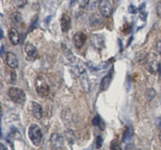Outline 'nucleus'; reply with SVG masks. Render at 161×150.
<instances>
[{"label": "nucleus", "mask_w": 161, "mask_h": 150, "mask_svg": "<svg viewBox=\"0 0 161 150\" xmlns=\"http://www.w3.org/2000/svg\"><path fill=\"white\" fill-rule=\"evenodd\" d=\"M35 87L37 94L42 98H45L50 94V88L49 84L43 76L39 75L35 79Z\"/></svg>", "instance_id": "1"}, {"label": "nucleus", "mask_w": 161, "mask_h": 150, "mask_svg": "<svg viewBox=\"0 0 161 150\" xmlns=\"http://www.w3.org/2000/svg\"><path fill=\"white\" fill-rule=\"evenodd\" d=\"M145 63L146 64V66L148 70L153 74H155L158 72L160 67V63L159 60L158 55L154 53H149V54L145 56Z\"/></svg>", "instance_id": "2"}, {"label": "nucleus", "mask_w": 161, "mask_h": 150, "mask_svg": "<svg viewBox=\"0 0 161 150\" xmlns=\"http://www.w3.org/2000/svg\"><path fill=\"white\" fill-rule=\"evenodd\" d=\"M29 136L30 140L32 141L34 145L39 146L41 144L42 138H43V134L40 127L38 125L32 124L29 129Z\"/></svg>", "instance_id": "3"}, {"label": "nucleus", "mask_w": 161, "mask_h": 150, "mask_svg": "<svg viewBox=\"0 0 161 150\" xmlns=\"http://www.w3.org/2000/svg\"><path fill=\"white\" fill-rule=\"evenodd\" d=\"M8 95L12 101L17 104H22L25 101L26 94L23 90L17 87H10L8 90Z\"/></svg>", "instance_id": "4"}, {"label": "nucleus", "mask_w": 161, "mask_h": 150, "mask_svg": "<svg viewBox=\"0 0 161 150\" xmlns=\"http://www.w3.org/2000/svg\"><path fill=\"white\" fill-rule=\"evenodd\" d=\"M99 10L101 14L105 18H109L113 12V6L110 0H101L99 3Z\"/></svg>", "instance_id": "5"}, {"label": "nucleus", "mask_w": 161, "mask_h": 150, "mask_svg": "<svg viewBox=\"0 0 161 150\" xmlns=\"http://www.w3.org/2000/svg\"><path fill=\"white\" fill-rule=\"evenodd\" d=\"M50 145L53 150H61L64 147V138L59 134H52L50 139Z\"/></svg>", "instance_id": "6"}, {"label": "nucleus", "mask_w": 161, "mask_h": 150, "mask_svg": "<svg viewBox=\"0 0 161 150\" xmlns=\"http://www.w3.org/2000/svg\"><path fill=\"white\" fill-rule=\"evenodd\" d=\"M86 39H87V37H86V35L84 34V32H79L74 35L73 42H74L75 46L79 49V48H82L84 46V45L86 43Z\"/></svg>", "instance_id": "7"}, {"label": "nucleus", "mask_w": 161, "mask_h": 150, "mask_svg": "<svg viewBox=\"0 0 161 150\" xmlns=\"http://www.w3.org/2000/svg\"><path fill=\"white\" fill-rule=\"evenodd\" d=\"M102 15L99 13L95 12L94 14L90 15L89 19V22L90 26L91 27H98L101 25L102 22H103V18H102Z\"/></svg>", "instance_id": "8"}, {"label": "nucleus", "mask_w": 161, "mask_h": 150, "mask_svg": "<svg viewBox=\"0 0 161 150\" xmlns=\"http://www.w3.org/2000/svg\"><path fill=\"white\" fill-rule=\"evenodd\" d=\"M6 61L7 65L13 69H17L18 67V61L16 55L12 52H8L6 54Z\"/></svg>", "instance_id": "9"}, {"label": "nucleus", "mask_w": 161, "mask_h": 150, "mask_svg": "<svg viewBox=\"0 0 161 150\" xmlns=\"http://www.w3.org/2000/svg\"><path fill=\"white\" fill-rule=\"evenodd\" d=\"M9 39L13 45H17L20 43V34L17 32V30L14 28H12L8 32Z\"/></svg>", "instance_id": "10"}, {"label": "nucleus", "mask_w": 161, "mask_h": 150, "mask_svg": "<svg viewBox=\"0 0 161 150\" xmlns=\"http://www.w3.org/2000/svg\"><path fill=\"white\" fill-rule=\"evenodd\" d=\"M24 51L28 55V58H31V60H35L37 58L38 52L36 48L32 43H27L24 46Z\"/></svg>", "instance_id": "11"}, {"label": "nucleus", "mask_w": 161, "mask_h": 150, "mask_svg": "<svg viewBox=\"0 0 161 150\" xmlns=\"http://www.w3.org/2000/svg\"><path fill=\"white\" fill-rule=\"evenodd\" d=\"M71 24H72V20L71 18L69 15L63 14L60 19V28H61V31L63 32H67L69 31L70 28H71Z\"/></svg>", "instance_id": "12"}, {"label": "nucleus", "mask_w": 161, "mask_h": 150, "mask_svg": "<svg viewBox=\"0 0 161 150\" xmlns=\"http://www.w3.org/2000/svg\"><path fill=\"white\" fill-rule=\"evenodd\" d=\"M32 115L37 119H40L43 116V109L40 105L36 102H32Z\"/></svg>", "instance_id": "13"}, {"label": "nucleus", "mask_w": 161, "mask_h": 150, "mask_svg": "<svg viewBox=\"0 0 161 150\" xmlns=\"http://www.w3.org/2000/svg\"><path fill=\"white\" fill-rule=\"evenodd\" d=\"M10 23L14 25H18L22 20V16L19 12H14L10 16Z\"/></svg>", "instance_id": "14"}, {"label": "nucleus", "mask_w": 161, "mask_h": 150, "mask_svg": "<svg viewBox=\"0 0 161 150\" xmlns=\"http://www.w3.org/2000/svg\"><path fill=\"white\" fill-rule=\"evenodd\" d=\"M61 48H62V51H63L65 56L68 58V60L70 61L71 62H73L75 61V57L72 53V51L70 50V49L68 48V46L65 44H61Z\"/></svg>", "instance_id": "15"}, {"label": "nucleus", "mask_w": 161, "mask_h": 150, "mask_svg": "<svg viewBox=\"0 0 161 150\" xmlns=\"http://www.w3.org/2000/svg\"><path fill=\"white\" fill-rule=\"evenodd\" d=\"M111 81H112V75L110 73L109 75H107V76L102 79V80L101 82V85H100L101 90H105L108 89V87H109L110 83H111Z\"/></svg>", "instance_id": "16"}, {"label": "nucleus", "mask_w": 161, "mask_h": 150, "mask_svg": "<svg viewBox=\"0 0 161 150\" xmlns=\"http://www.w3.org/2000/svg\"><path fill=\"white\" fill-rule=\"evenodd\" d=\"M133 136V130L130 127H127L126 130L124 131V136H123V141L124 143H128L130 140L132 139Z\"/></svg>", "instance_id": "17"}, {"label": "nucleus", "mask_w": 161, "mask_h": 150, "mask_svg": "<svg viewBox=\"0 0 161 150\" xmlns=\"http://www.w3.org/2000/svg\"><path fill=\"white\" fill-rule=\"evenodd\" d=\"M65 138H66L68 142H69L71 145H72L74 143L75 139V136L74 132H73L72 130H66L65 133Z\"/></svg>", "instance_id": "18"}, {"label": "nucleus", "mask_w": 161, "mask_h": 150, "mask_svg": "<svg viewBox=\"0 0 161 150\" xmlns=\"http://www.w3.org/2000/svg\"><path fill=\"white\" fill-rule=\"evenodd\" d=\"M156 93L155 90L153 88H149L145 92V98H146L147 101H152L156 97Z\"/></svg>", "instance_id": "19"}, {"label": "nucleus", "mask_w": 161, "mask_h": 150, "mask_svg": "<svg viewBox=\"0 0 161 150\" xmlns=\"http://www.w3.org/2000/svg\"><path fill=\"white\" fill-rule=\"evenodd\" d=\"M13 2L17 8H23L24 6L27 5L28 0H13Z\"/></svg>", "instance_id": "20"}, {"label": "nucleus", "mask_w": 161, "mask_h": 150, "mask_svg": "<svg viewBox=\"0 0 161 150\" xmlns=\"http://www.w3.org/2000/svg\"><path fill=\"white\" fill-rule=\"evenodd\" d=\"M110 149L111 150H122L120 145L119 144V142L116 140L112 141L111 143V146H110Z\"/></svg>", "instance_id": "21"}, {"label": "nucleus", "mask_w": 161, "mask_h": 150, "mask_svg": "<svg viewBox=\"0 0 161 150\" xmlns=\"http://www.w3.org/2000/svg\"><path fill=\"white\" fill-rule=\"evenodd\" d=\"M102 144H103V139H102L101 136H98L97 138H96V148L98 149H101V146H102Z\"/></svg>", "instance_id": "22"}, {"label": "nucleus", "mask_w": 161, "mask_h": 150, "mask_svg": "<svg viewBox=\"0 0 161 150\" xmlns=\"http://www.w3.org/2000/svg\"><path fill=\"white\" fill-rule=\"evenodd\" d=\"M101 123V119L99 118V116H95L94 118L92 119V124L95 127H98L100 125Z\"/></svg>", "instance_id": "23"}, {"label": "nucleus", "mask_w": 161, "mask_h": 150, "mask_svg": "<svg viewBox=\"0 0 161 150\" xmlns=\"http://www.w3.org/2000/svg\"><path fill=\"white\" fill-rule=\"evenodd\" d=\"M156 10V14H157V16H158L159 18H161V2H159V3H157Z\"/></svg>", "instance_id": "24"}, {"label": "nucleus", "mask_w": 161, "mask_h": 150, "mask_svg": "<svg viewBox=\"0 0 161 150\" xmlns=\"http://www.w3.org/2000/svg\"><path fill=\"white\" fill-rule=\"evenodd\" d=\"M156 50L157 51V53L161 54V40H159L156 42Z\"/></svg>", "instance_id": "25"}, {"label": "nucleus", "mask_w": 161, "mask_h": 150, "mask_svg": "<svg viewBox=\"0 0 161 150\" xmlns=\"http://www.w3.org/2000/svg\"><path fill=\"white\" fill-rule=\"evenodd\" d=\"M155 124H156V126L157 127V128H158V129H160V131H161V118H160V117L156 118Z\"/></svg>", "instance_id": "26"}, {"label": "nucleus", "mask_w": 161, "mask_h": 150, "mask_svg": "<svg viewBox=\"0 0 161 150\" xmlns=\"http://www.w3.org/2000/svg\"><path fill=\"white\" fill-rule=\"evenodd\" d=\"M128 10L130 14H136L137 13V8L134 5H130L128 8Z\"/></svg>", "instance_id": "27"}, {"label": "nucleus", "mask_w": 161, "mask_h": 150, "mask_svg": "<svg viewBox=\"0 0 161 150\" xmlns=\"http://www.w3.org/2000/svg\"><path fill=\"white\" fill-rule=\"evenodd\" d=\"M88 3H89V0H82V2L80 3V7L84 8L88 4Z\"/></svg>", "instance_id": "28"}, {"label": "nucleus", "mask_w": 161, "mask_h": 150, "mask_svg": "<svg viewBox=\"0 0 161 150\" xmlns=\"http://www.w3.org/2000/svg\"><path fill=\"white\" fill-rule=\"evenodd\" d=\"M78 1H79V0H71V1H70V4H71V5H74V4H75V3H77Z\"/></svg>", "instance_id": "29"}, {"label": "nucleus", "mask_w": 161, "mask_h": 150, "mask_svg": "<svg viewBox=\"0 0 161 150\" xmlns=\"http://www.w3.org/2000/svg\"><path fill=\"white\" fill-rule=\"evenodd\" d=\"M1 150H7V149H6V148L5 147L4 145H3V143L1 144Z\"/></svg>", "instance_id": "30"}, {"label": "nucleus", "mask_w": 161, "mask_h": 150, "mask_svg": "<svg viewBox=\"0 0 161 150\" xmlns=\"http://www.w3.org/2000/svg\"><path fill=\"white\" fill-rule=\"evenodd\" d=\"M3 52H4V46H2V48H1V55L3 56Z\"/></svg>", "instance_id": "31"}, {"label": "nucleus", "mask_w": 161, "mask_h": 150, "mask_svg": "<svg viewBox=\"0 0 161 150\" xmlns=\"http://www.w3.org/2000/svg\"><path fill=\"white\" fill-rule=\"evenodd\" d=\"M159 139H160V141L161 142V131L160 132V134H159Z\"/></svg>", "instance_id": "32"}, {"label": "nucleus", "mask_w": 161, "mask_h": 150, "mask_svg": "<svg viewBox=\"0 0 161 150\" xmlns=\"http://www.w3.org/2000/svg\"><path fill=\"white\" fill-rule=\"evenodd\" d=\"M85 150H91V149H85Z\"/></svg>", "instance_id": "33"}, {"label": "nucleus", "mask_w": 161, "mask_h": 150, "mask_svg": "<svg viewBox=\"0 0 161 150\" xmlns=\"http://www.w3.org/2000/svg\"><path fill=\"white\" fill-rule=\"evenodd\" d=\"M136 150H141V149H136Z\"/></svg>", "instance_id": "34"}]
</instances>
